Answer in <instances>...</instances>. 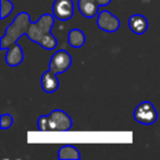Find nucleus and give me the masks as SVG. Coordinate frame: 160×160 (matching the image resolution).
<instances>
[{
	"mask_svg": "<svg viewBox=\"0 0 160 160\" xmlns=\"http://www.w3.org/2000/svg\"><path fill=\"white\" fill-rule=\"evenodd\" d=\"M55 17L51 13H44L29 28L27 36L31 42L40 45L46 51H53L57 46V38L52 34V29L55 24Z\"/></svg>",
	"mask_w": 160,
	"mask_h": 160,
	"instance_id": "nucleus-1",
	"label": "nucleus"
},
{
	"mask_svg": "<svg viewBox=\"0 0 160 160\" xmlns=\"http://www.w3.org/2000/svg\"><path fill=\"white\" fill-rule=\"evenodd\" d=\"M33 21L30 18L28 12H20L14 17L13 21L8 25L6 32L0 38V49L5 51L10 45L17 43L23 35H27L29 28Z\"/></svg>",
	"mask_w": 160,
	"mask_h": 160,
	"instance_id": "nucleus-2",
	"label": "nucleus"
},
{
	"mask_svg": "<svg viewBox=\"0 0 160 160\" xmlns=\"http://www.w3.org/2000/svg\"><path fill=\"white\" fill-rule=\"evenodd\" d=\"M158 118V112L149 101L140 102L134 111V120L142 125H152Z\"/></svg>",
	"mask_w": 160,
	"mask_h": 160,
	"instance_id": "nucleus-3",
	"label": "nucleus"
},
{
	"mask_svg": "<svg viewBox=\"0 0 160 160\" xmlns=\"http://www.w3.org/2000/svg\"><path fill=\"white\" fill-rule=\"evenodd\" d=\"M51 132H67L72 127V120L62 110H53L48 114Z\"/></svg>",
	"mask_w": 160,
	"mask_h": 160,
	"instance_id": "nucleus-4",
	"label": "nucleus"
},
{
	"mask_svg": "<svg viewBox=\"0 0 160 160\" xmlns=\"http://www.w3.org/2000/svg\"><path fill=\"white\" fill-rule=\"evenodd\" d=\"M71 64H72V58H71L70 54L66 49H59L52 55L51 59H49L48 69L59 75V73L66 72L70 68Z\"/></svg>",
	"mask_w": 160,
	"mask_h": 160,
	"instance_id": "nucleus-5",
	"label": "nucleus"
},
{
	"mask_svg": "<svg viewBox=\"0 0 160 160\" xmlns=\"http://www.w3.org/2000/svg\"><path fill=\"white\" fill-rule=\"evenodd\" d=\"M97 25L107 33H114L120 29V19L108 10H102L97 16Z\"/></svg>",
	"mask_w": 160,
	"mask_h": 160,
	"instance_id": "nucleus-6",
	"label": "nucleus"
},
{
	"mask_svg": "<svg viewBox=\"0 0 160 160\" xmlns=\"http://www.w3.org/2000/svg\"><path fill=\"white\" fill-rule=\"evenodd\" d=\"M112 0H78V9L85 18L91 19L98 16L99 8L105 7Z\"/></svg>",
	"mask_w": 160,
	"mask_h": 160,
	"instance_id": "nucleus-7",
	"label": "nucleus"
},
{
	"mask_svg": "<svg viewBox=\"0 0 160 160\" xmlns=\"http://www.w3.org/2000/svg\"><path fill=\"white\" fill-rule=\"evenodd\" d=\"M53 14L59 21H68L73 17V0H55L52 6Z\"/></svg>",
	"mask_w": 160,
	"mask_h": 160,
	"instance_id": "nucleus-8",
	"label": "nucleus"
},
{
	"mask_svg": "<svg viewBox=\"0 0 160 160\" xmlns=\"http://www.w3.org/2000/svg\"><path fill=\"white\" fill-rule=\"evenodd\" d=\"M5 59L6 64L9 67H17L22 64L23 59H24V53H23L21 45L18 44V42L8 47Z\"/></svg>",
	"mask_w": 160,
	"mask_h": 160,
	"instance_id": "nucleus-9",
	"label": "nucleus"
},
{
	"mask_svg": "<svg viewBox=\"0 0 160 160\" xmlns=\"http://www.w3.org/2000/svg\"><path fill=\"white\" fill-rule=\"evenodd\" d=\"M41 87L43 91L46 93H54L59 88V81H58L57 73L53 72L51 69L46 70L41 76Z\"/></svg>",
	"mask_w": 160,
	"mask_h": 160,
	"instance_id": "nucleus-10",
	"label": "nucleus"
},
{
	"mask_svg": "<svg viewBox=\"0 0 160 160\" xmlns=\"http://www.w3.org/2000/svg\"><path fill=\"white\" fill-rule=\"evenodd\" d=\"M128 28L134 34L142 35L148 29V20L142 14H133L128 18Z\"/></svg>",
	"mask_w": 160,
	"mask_h": 160,
	"instance_id": "nucleus-11",
	"label": "nucleus"
},
{
	"mask_svg": "<svg viewBox=\"0 0 160 160\" xmlns=\"http://www.w3.org/2000/svg\"><path fill=\"white\" fill-rule=\"evenodd\" d=\"M67 42L72 48H81L86 43V35L81 30L72 29L67 34Z\"/></svg>",
	"mask_w": 160,
	"mask_h": 160,
	"instance_id": "nucleus-12",
	"label": "nucleus"
},
{
	"mask_svg": "<svg viewBox=\"0 0 160 160\" xmlns=\"http://www.w3.org/2000/svg\"><path fill=\"white\" fill-rule=\"evenodd\" d=\"M58 159L59 160H79L81 158L80 152L72 145H64L58 149Z\"/></svg>",
	"mask_w": 160,
	"mask_h": 160,
	"instance_id": "nucleus-13",
	"label": "nucleus"
},
{
	"mask_svg": "<svg viewBox=\"0 0 160 160\" xmlns=\"http://www.w3.org/2000/svg\"><path fill=\"white\" fill-rule=\"evenodd\" d=\"M13 3L10 0H0V19L3 20L12 13Z\"/></svg>",
	"mask_w": 160,
	"mask_h": 160,
	"instance_id": "nucleus-14",
	"label": "nucleus"
},
{
	"mask_svg": "<svg viewBox=\"0 0 160 160\" xmlns=\"http://www.w3.org/2000/svg\"><path fill=\"white\" fill-rule=\"evenodd\" d=\"M13 124V118L10 113H3L0 116V128L8 129Z\"/></svg>",
	"mask_w": 160,
	"mask_h": 160,
	"instance_id": "nucleus-15",
	"label": "nucleus"
},
{
	"mask_svg": "<svg viewBox=\"0 0 160 160\" xmlns=\"http://www.w3.org/2000/svg\"><path fill=\"white\" fill-rule=\"evenodd\" d=\"M38 128L40 132H51L48 115H41L38 120Z\"/></svg>",
	"mask_w": 160,
	"mask_h": 160,
	"instance_id": "nucleus-16",
	"label": "nucleus"
}]
</instances>
